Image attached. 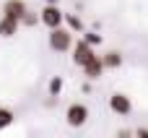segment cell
Listing matches in <instances>:
<instances>
[{
    "label": "cell",
    "instance_id": "cell-6",
    "mask_svg": "<svg viewBox=\"0 0 148 138\" xmlns=\"http://www.w3.org/2000/svg\"><path fill=\"white\" fill-rule=\"evenodd\" d=\"M23 13H26V3H23V0H5V5H3V16L16 18V21L21 23Z\"/></svg>",
    "mask_w": 148,
    "mask_h": 138
},
{
    "label": "cell",
    "instance_id": "cell-13",
    "mask_svg": "<svg viewBox=\"0 0 148 138\" xmlns=\"http://www.w3.org/2000/svg\"><path fill=\"white\" fill-rule=\"evenodd\" d=\"M36 21H39V16H34V13H29V10H26V13H23V18H21V23H23V26H36Z\"/></svg>",
    "mask_w": 148,
    "mask_h": 138
},
{
    "label": "cell",
    "instance_id": "cell-12",
    "mask_svg": "<svg viewBox=\"0 0 148 138\" xmlns=\"http://www.w3.org/2000/svg\"><path fill=\"white\" fill-rule=\"evenodd\" d=\"M10 123H13V112L8 107H0V130H5Z\"/></svg>",
    "mask_w": 148,
    "mask_h": 138
},
{
    "label": "cell",
    "instance_id": "cell-11",
    "mask_svg": "<svg viewBox=\"0 0 148 138\" xmlns=\"http://www.w3.org/2000/svg\"><path fill=\"white\" fill-rule=\"evenodd\" d=\"M47 91H49V97H60V91H62V78H60V76L49 78V83H47Z\"/></svg>",
    "mask_w": 148,
    "mask_h": 138
},
{
    "label": "cell",
    "instance_id": "cell-1",
    "mask_svg": "<svg viewBox=\"0 0 148 138\" xmlns=\"http://www.w3.org/2000/svg\"><path fill=\"white\" fill-rule=\"evenodd\" d=\"M49 50L52 52H68V50H73V31L62 29V26L49 29Z\"/></svg>",
    "mask_w": 148,
    "mask_h": 138
},
{
    "label": "cell",
    "instance_id": "cell-8",
    "mask_svg": "<svg viewBox=\"0 0 148 138\" xmlns=\"http://www.w3.org/2000/svg\"><path fill=\"white\" fill-rule=\"evenodd\" d=\"M16 31H18V21L16 18H8V16H3L0 18V37H16Z\"/></svg>",
    "mask_w": 148,
    "mask_h": 138
},
{
    "label": "cell",
    "instance_id": "cell-16",
    "mask_svg": "<svg viewBox=\"0 0 148 138\" xmlns=\"http://www.w3.org/2000/svg\"><path fill=\"white\" fill-rule=\"evenodd\" d=\"M44 3H57V0H44Z\"/></svg>",
    "mask_w": 148,
    "mask_h": 138
},
{
    "label": "cell",
    "instance_id": "cell-7",
    "mask_svg": "<svg viewBox=\"0 0 148 138\" xmlns=\"http://www.w3.org/2000/svg\"><path fill=\"white\" fill-rule=\"evenodd\" d=\"M81 68H83V73H86L88 78H99V76L104 73V63H101V57H99V55H94V57H91L88 63H83Z\"/></svg>",
    "mask_w": 148,
    "mask_h": 138
},
{
    "label": "cell",
    "instance_id": "cell-4",
    "mask_svg": "<svg viewBox=\"0 0 148 138\" xmlns=\"http://www.w3.org/2000/svg\"><path fill=\"white\" fill-rule=\"evenodd\" d=\"M109 110H112L114 115H120V117H127V115L133 112V102H130V97H127V94L117 91V94H112V97H109Z\"/></svg>",
    "mask_w": 148,
    "mask_h": 138
},
{
    "label": "cell",
    "instance_id": "cell-9",
    "mask_svg": "<svg viewBox=\"0 0 148 138\" xmlns=\"http://www.w3.org/2000/svg\"><path fill=\"white\" fill-rule=\"evenodd\" d=\"M101 63H104V68L114 70V68H120V65H122V52H117V50H109V52L101 57Z\"/></svg>",
    "mask_w": 148,
    "mask_h": 138
},
{
    "label": "cell",
    "instance_id": "cell-15",
    "mask_svg": "<svg viewBox=\"0 0 148 138\" xmlns=\"http://www.w3.org/2000/svg\"><path fill=\"white\" fill-rule=\"evenodd\" d=\"M135 136H138V138H148V128H138Z\"/></svg>",
    "mask_w": 148,
    "mask_h": 138
},
{
    "label": "cell",
    "instance_id": "cell-10",
    "mask_svg": "<svg viewBox=\"0 0 148 138\" xmlns=\"http://www.w3.org/2000/svg\"><path fill=\"white\" fill-rule=\"evenodd\" d=\"M62 23H68V29H70V31H83V23H81V18H78V16H73V13H65Z\"/></svg>",
    "mask_w": 148,
    "mask_h": 138
},
{
    "label": "cell",
    "instance_id": "cell-3",
    "mask_svg": "<svg viewBox=\"0 0 148 138\" xmlns=\"http://www.w3.org/2000/svg\"><path fill=\"white\" fill-rule=\"evenodd\" d=\"M65 120H68L70 128H81V125H86V123H88V107L81 104V102L70 104L68 112H65Z\"/></svg>",
    "mask_w": 148,
    "mask_h": 138
},
{
    "label": "cell",
    "instance_id": "cell-5",
    "mask_svg": "<svg viewBox=\"0 0 148 138\" xmlns=\"http://www.w3.org/2000/svg\"><path fill=\"white\" fill-rule=\"evenodd\" d=\"M94 55H96V52H94V44H88L86 39H81V42H73V63H75V65H83V63H88Z\"/></svg>",
    "mask_w": 148,
    "mask_h": 138
},
{
    "label": "cell",
    "instance_id": "cell-14",
    "mask_svg": "<svg viewBox=\"0 0 148 138\" xmlns=\"http://www.w3.org/2000/svg\"><path fill=\"white\" fill-rule=\"evenodd\" d=\"M83 39H86L88 44H94V47H96V44H101V37H99V34H94V31H86V34H83Z\"/></svg>",
    "mask_w": 148,
    "mask_h": 138
},
{
    "label": "cell",
    "instance_id": "cell-2",
    "mask_svg": "<svg viewBox=\"0 0 148 138\" xmlns=\"http://www.w3.org/2000/svg\"><path fill=\"white\" fill-rule=\"evenodd\" d=\"M62 18H65V13L57 8V3H44V8L39 10V23H44L47 29L62 26Z\"/></svg>",
    "mask_w": 148,
    "mask_h": 138
}]
</instances>
